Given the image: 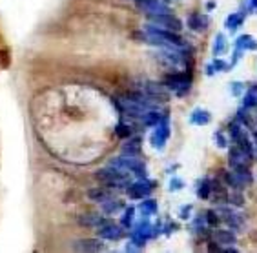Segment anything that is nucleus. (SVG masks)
<instances>
[{
	"instance_id": "nucleus-10",
	"label": "nucleus",
	"mask_w": 257,
	"mask_h": 253,
	"mask_svg": "<svg viewBox=\"0 0 257 253\" xmlns=\"http://www.w3.org/2000/svg\"><path fill=\"white\" fill-rule=\"evenodd\" d=\"M146 93H148V97L157 99V100H166L170 97L166 86L164 84H154V82H148V84H146Z\"/></svg>"
},
{
	"instance_id": "nucleus-24",
	"label": "nucleus",
	"mask_w": 257,
	"mask_h": 253,
	"mask_svg": "<svg viewBox=\"0 0 257 253\" xmlns=\"http://www.w3.org/2000/svg\"><path fill=\"white\" fill-rule=\"evenodd\" d=\"M228 70V64L223 60H213L212 66H208V75H212V71H224Z\"/></svg>"
},
{
	"instance_id": "nucleus-17",
	"label": "nucleus",
	"mask_w": 257,
	"mask_h": 253,
	"mask_svg": "<svg viewBox=\"0 0 257 253\" xmlns=\"http://www.w3.org/2000/svg\"><path fill=\"white\" fill-rule=\"evenodd\" d=\"M190 120L197 126H206L208 122H210V113L204 111V109H195V111L192 113V119Z\"/></svg>"
},
{
	"instance_id": "nucleus-20",
	"label": "nucleus",
	"mask_w": 257,
	"mask_h": 253,
	"mask_svg": "<svg viewBox=\"0 0 257 253\" xmlns=\"http://www.w3.org/2000/svg\"><path fill=\"white\" fill-rule=\"evenodd\" d=\"M210 193H212V182H210V180L204 179L203 182H201V186H199V188H197V195H199V197H201V199L206 200L208 197H210Z\"/></svg>"
},
{
	"instance_id": "nucleus-19",
	"label": "nucleus",
	"mask_w": 257,
	"mask_h": 253,
	"mask_svg": "<svg viewBox=\"0 0 257 253\" xmlns=\"http://www.w3.org/2000/svg\"><path fill=\"white\" fill-rule=\"evenodd\" d=\"M134 213H135L134 206H128V208L124 209L122 217H120V226H124L126 229L132 228V224H134Z\"/></svg>"
},
{
	"instance_id": "nucleus-5",
	"label": "nucleus",
	"mask_w": 257,
	"mask_h": 253,
	"mask_svg": "<svg viewBox=\"0 0 257 253\" xmlns=\"http://www.w3.org/2000/svg\"><path fill=\"white\" fill-rule=\"evenodd\" d=\"M154 189V182H150L146 179H139L137 182H132L128 186V195L132 199H144L148 197Z\"/></svg>"
},
{
	"instance_id": "nucleus-16",
	"label": "nucleus",
	"mask_w": 257,
	"mask_h": 253,
	"mask_svg": "<svg viewBox=\"0 0 257 253\" xmlns=\"http://www.w3.org/2000/svg\"><path fill=\"white\" fill-rule=\"evenodd\" d=\"M139 211L143 213V217H150V215H155L157 213V202H155L154 199H146L141 202V206H139Z\"/></svg>"
},
{
	"instance_id": "nucleus-12",
	"label": "nucleus",
	"mask_w": 257,
	"mask_h": 253,
	"mask_svg": "<svg viewBox=\"0 0 257 253\" xmlns=\"http://www.w3.org/2000/svg\"><path fill=\"white\" fill-rule=\"evenodd\" d=\"M79 222L82 224V226H86V228H100V226L106 224L108 220L97 213H86V215H80Z\"/></svg>"
},
{
	"instance_id": "nucleus-27",
	"label": "nucleus",
	"mask_w": 257,
	"mask_h": 253,
	"mask_svg": "<svg viewBox=\"0 0 257 253\" xmlns=\"http://www.w3.org/2000/svg\"><path fill=\"white\" fill-rule=\"evenodd\" d=\"M206 222L210 224V226H215V224L219 222V217H217V211H208L206 213Z\"/></svg>"
},
{
	"instance_id": "nucleus-25",
	"label": "nucleus",
	"mask_w": 257,
	"mask_h": 253,
	"mask_svg": "<svg viewBox=\"0 0 257 253\" xmlns=\"http://www.w3.org/2000/svg\"><path fill=\"white\" fill-rule=\"evenodd\" d=\"M115 133L119 135L120 139H128L130 135H132V129H130L126 124H117V128H115Z\"/></svg>"
},
{
	"instance_id": "nucleus-2",
	"label": "nucleus",
	"mask_w": 257,
	"mask_h": 253,
	"mask_svg": "<svg viewBox=\"0 0 257 253\" xmlns=\"http://www.w3.org/2000/svg\"><path fill=\"white\" fill-rule=\"evenodd\" d=\"M148 20L152 24L159 26V28H164V30H170V31H179L183 28V22H181L177 17L170 15V13H148Z\"/></svg>"
},
{
	"instance_id": "nucleus-34",
	"label": "nucleus",
	"mask_w": 257,
	"mask_h": 253,
	"mask_svg": "<svg viewBox=\"0 0 257 253\" xmlns=\"http://www.w3.org/2000/svg\"><path fill=\"white\" fill-rule=\"evenodd\" d=\"M250 4H252V8H255L257 10V0H250Z\"/></svg>"
},
{
	"instance_id": "nucleus-4",
	"label": "nucleus",
	"mask_w": 257,
	"mask_h": 253,
	"mask_svg": "<svg viewBox=\"0 0 257 253\" xmlns=\"http://www.w3.org/2000/svg\"><path fill=\"white\" fill-rule=\"evenodd\" d=\"M170 137V124H168V119L163 117V120L155 126L154 133H152V146L157 149H163L164 144H166V140Z\"/></svg>"
},
{
	"instance_id": "nucleus-14",
	"label": "nucleus",
	"mask_w": 257,
	"mask_h": 253,
	"mask_svg": "<svg viewBox=\"0 0 257 253\" xmlns=\"http://www.w3.org/2000/svg\"><path fill=\"white\" fill-rule=\"evenodd\" d=\"M88 197L89 200H93V202H106L108 199H111V193H109L108 189L104 188H95V189H89L88 191Z\"/></svg>"
},
{
	"instance_id": "nucleus-11",
	"label": "nucleus",
	"mask_w": 257,
	"mask_h": 253,
	"mask_svg": "<svg viewBox=\"0 0 257 253\" xmlns=\"http://www.w3.org/2000/svg\"><path fill=\"white\" fill-rule=\"evenodd\" d=\"M213 240L223 246H230V244L237 242V237L232 229H217V231H213Z\"/></svg>"
},
{
	"instance_id": "nucleus-9",
	"label": "nucleus",
	"mask_w": 257,
	"mask_h": 253,
	"mask_svg": "<svg viewBox=\"0 0 257 253\" xmlns=\"http://www.w3.org/2000/svg\"><path fill=\"white\" fill-rule=\"evenodd\" d=\"M73 249L77 251H102L104 244L100 238H80L73 242Z\"/></svg>"
},
{
	"instance_id": "nucleus-3",
	"label": "nucleus",
	"mask_w": 257,
	"mask_h": 253,
	"mask_svg": "<svg viewBox=\"0 0 257 253\" xmlns=\"http://www.w3.org/2000/svg\"><path fill=\"white\" fill-rule=\"evenodd\" d=\"M190 84H192V79H190L188 75H184V73H173V75H170L168 79L164 80V86L175 91L179 97H181V95H184L186 91L190 90Z\"/></svg>"
},
{
	"instance_id": "nucleus-29",
	"label": "nucleus",
	"mask_w": 257,
	"mask_h": 253,
	"mask_svg": "<svg viewBox=\"0 0 257 253\" xmlns=\"http://www.w3.org/2000/svg\"><path fill=\"white\" fill-rule=\"evenodd\" d=\"M190 211H192V206H184V208H181V211H179V217L181 218H190Z\"/></svg>"
},
{
	"instance_id": "nucleus-18",
	"label": "nucleus",
	"mask_w": 257,
	"mask_h": 253,
	"mask_svg": "<svg viewBox=\"0 0 257 253\" xmlns=\"http://www.w3.org/2000/svg\"><path fill=\"white\" fill-rule=\"evenodd\" d=\"M242 20H244V13H233V15H230L224 20V26H226L230 31H235L239 26L242 24Z\"/></svg>"
},
{
	"instance_id": "nucleus-28",
	"label": "nucleus",
	"mask_w": 257,
	"mask_h": 253,
	"mask_svg": "<svg viewBox=\"0 0 257 253\" xmlns=\"http://www.w3.org/2000/svg\"><path fill=\"white\" fill-rule=\"evenodd\" d=\"M228 200H232V202H233V204H237V206L244 204V197H242L241 193H232V195H228Z\"/></svg>"
},
{
	"instance_id": "nucleus-8",
	"label": "nucleus",
	"mask_w": 257,
	"mask_h": 253,
	"mask_svg": "<svg viewBox=\"0 0 257 253\" xmlns=\"http://www.w3.org/2000/svg\"><path fill=\"white\" fill-rule=\"evenodd\" d=\"M217 215H221V220H224L230 228H242V226H244V218H242V215L235 213V211L230 208H219Z\"/></svg>"
},
{
	"instance_id": "nucleus-32",
	"label": "nucleus",
	"mask_w": 257,
	"mask_h": 253,
	"mask_svg": "<svg viewBox=\"0 0 257 253\" xmlns=\"http://www.w3.org/2000/svg\"><path fill=\"white\" fill-rule=\"evenodd\" d=\"M206 8H208V10H212V8H215V2H208Z\"/></svg>"
},
{
	"instance_id": "nucleus-33",
	"label": "nucleus",
	"mask_w": 257,
	"mask_h": 253,
	"mask_svg": "<svg viewBox=\"0 0 257 253\" xmlns=\"http://www.w3.org/2000/svg\"><path fill=\"white\" fill-rule=\"evenodd\" d=\"M253 146L257 148V131H253Z\"/></svg>"
},
{
	"instance_id": "nucleus-15",
	"label": "nucleus",
	"mask_w": 257,
	"mask_h": 253,
	"mask_svg": "<svg viewBox=\"0 0 257 253\" xmlns=\"http://www.w3.org/2000/svg\"><path fill=\"white\" fill-rule=\"evenodd\" d=\"M235 50L244 51V50H257V40H253L252 35H242L235 42Z\"/></svg>"
},
{
	"instance_id": "nucleus-31",
	"label": "nucleus",
	"mask_w": 257,
	"mask_h": 253,
	"mask_svg": "<svg viewBox=\"0 0 257 253\" xmlns=\"http://www.w3.org/2000/svg\"><path fill=\"white\" fill-rule=\"evenodd\" d=\"M215 139H217L219 148H226V140H224L223 135H221V133H215Z\"/></svg>"
},
{
	"instance_id": "nucleus-7",
	"label": "nucleus",
	"mask_w": 257,
	"mask_h": 253,
	"mask_svg": "<svg viewBox=\"0 0 257 253\" xmlns=\"http://www.w3.org/2000/svg\"><path fill=\"white\" fill-rule=\"evenodd\" d=\"M124 235V226H117L113 222H106L99 228V237L106 240H120Z\"/></svg>"
},
{
	"instance_id": "nucleus-6",
	"label": "nucleus",
	"mask_w": 257,
	"mask_h": 253,
	"mask_svg": "<svg viewBox=\"0 0 257 253\" xmlns=\"http://www.w3.org/2000/svg\"><path fill=\"white\" fill-rule=\"evenodd\" d=\"M135 4L146 13H168L170 4L166 0H134Z\"/></svg>"
},
{
	"instance_id": "nucleus-13",
	"label": "nucleus",
	"mask_w": 257,
	"mask_h": 253,
	"mask_svg": "<svg viewBox=\"0 0 257 253\" xmlns=\"http://www.w3.org/2000/svg\"><path fill=\"white\" fill-rule=\"evenodd\" d=\"M210 24V20H208L206 15H199V13H193V15L188 17V26L190 30L193 31H204Z\"/></svg>"
},
{
	"instance_id": "nucleus-30",
	"label": "nucleus",
	"mask_w": 257,
	"mask_h": 253,
	"mask_svg": "<svg viewBox=\"0 0 257 253\" xmlns=\"http://www.w3.org/2000/svg\"><path fill=\"white\" fill-rule=\"evenodd\" d=\"M170 188L175 191V189H181L183 188V180H179V179H173L172 182H170Z\"/></svg>"
},
{
	"instance_id": "nucleus-23",
	"label": "nucleus",
	"mask_w": 257,
	"mask_h": 253,
	"mask_svg": "<svg viewBox=\"0 0 257 253\" xmlns=\"http://www.w3.org/2000/svg\"><path fill=\"white\" fill-rule=\"evenodd\" d=\"M124 151L128 155H137L139 151H141V140L135 139V140H132V142H128V144L124 146Z\"/></svg>"
},
{
	"instance_id": "nucleus-21",
	"label": "nucleus",
	"mask_w": 257,
	"mask_h": 253,
	"mask_svg": "<svg viewBox=\"0 0 257 253\" xmlns=\"http://www.w3.org/2000/svg\"><path fill=\"white\" fill-rule=\"evenodd\" d=\"M102 209H104V213H115V211H119L120 209V204L119 200H115V199H108L106 202H102Z\"/></svg>"
},
{
	"instance_id": "nucleus-26",
	"label": "nucleus",
	"mask_w": 257,
	"mask_h": 253,
	"mask_svg": "<svg viewBox=\"0 0 257 253\" xmlns=\"http://www.w3.org/2000/svg\"><path fill=\"white\" fill-rule=\"evenodd\" d=\"M224 48V37L219 33L217 37H215V46H213V55H221V51H223Z\"/></svg>"
},
{
	"instance_id": "nucleus-1",
	"label": "nucleus",
	"mask_w": 257,
	"mask_h": 253,
	"mask_svg": "<svg viewBox=\"0 0 257 253\" xmlns=\"http://www.w3.org/2000/svg\"><path fill=\"white\" fill-rule=\"evenodd\" d=\"M95 177H97L104 186H109V188H128L130 184H132L130 177L124 173V169L115 168V166L99 169Z\"/></svg>"
},
{
	"instance_id": "nucleus-22",
	"label": "nucleus",
	"mask_w": 257,
	"mask_h": 253,
	"mask_svg": "<svg viewBox=\"0 0 257 253\" xmlns=\"http://www.w3.org/2000/svg\"><path fill=\"white\" fill-rule=\"evenodd\" d=\"M253 106H257V88H252V90L244 95V108L248 109V108H253Z\"/></svg>"
}]
</instances>
